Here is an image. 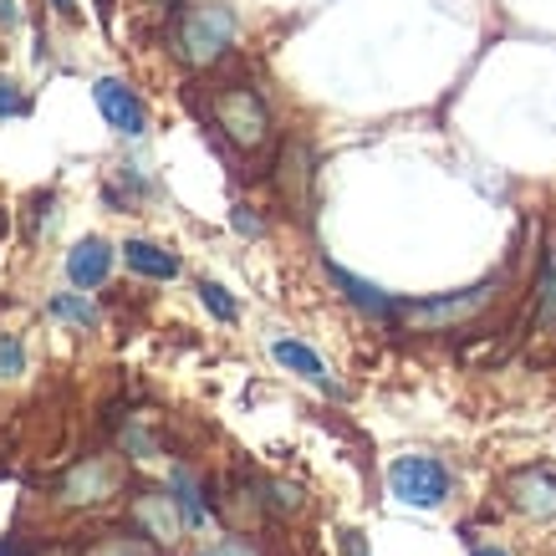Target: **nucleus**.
I'll use <instances>...</instances> for the list:
<instances>
[{"instance_id": "obj_1", "label": "nucleus", "mask_w": 556, "mask_h": 556, "mask_svg": "<svg viewBox=\"0 0 556 556\" xmlns=\"http://www.w3.org/2000/svg\"><path fill=\"white\" fill-rule=\"evenodd\" d=\"M236 47V11L230 5H185L174 16V56L194 72H210Z\"/></svg>"}, {"instance_id": "obj_2", "label": "nucleus", "mask_w": 556, "mask_h": 556, "mask_svg": "<svg viewBox=\"0 0 556 556\" xmlns=\"http://www.w3.org/2000/svg\"><path fill=\"white\" fill-rule=\"evenodd\" d=\"M210 113H215L219 134L230 138L240 153H255L270 143V108L255 87H245V83L219 87L215 98H210Z\"/></svg>"}, {"instance_id": "obj_3", "label": "nucleus", "mask_w": 556, "mask_h": 556, "mask_svg": "<svg viewBox=\"0 0 556 556\" xmlns=\"http://www.w3.org/2000/svg\"><path fill=\"white\" fill-rule=\"evenodd\" d=\"M501 296V276H490L470 291H455V296H434V302H404L399 306V321L414 327V332H450V327H465L485 312L490 302Z\"/></svg>"}, {"instance_id": "obj_4", "label": "nucleus", "mask_w": 556, "mask_h": 556, "mask_svg": "<svg viewBox=\"0 0 556 556\" xmlns=\"http://www.w3.org/2000/svg\"><path fill=\"white\" fill-rule=\"evenodd\" d=\"M388 490L404 501V506L434 510L450 501V470L434 455H404L388 465Z\"/></svg>"}, {"instance_id": "obj_5", "label": "nucleus", "mask_w": 556, "mask_h": 556, "mask_svg": "<svg viewBox=\"0 0 556 556\" xmlns=\"http://www.w3.org/2000/svg\"><path fill=\"white\" fill-rule=\"evenodd\" d=\"M506 501L521 516H536V521H556V465H521V470L506 475Z\"/></svg>"}, {"instance_id": "obj_6", "label": "nucleus", "mask_w": 556, "mask_h": 556, "mask_svg": "<svg viewBox=\"0 0 556 556\" xmlns=\"http://www.w3.org/2000/svg\"><path fill=\"white\" fill-rule=\"evenodd\" d=\"M118 465L102 455H87L83 465H72V475L62 480V501L67 506H102V501H113L118 495Z\"/></svg>"}, {"instance_id": "obj_7", "label": "nucleus", "mask_w": 556, "mask_h": 556, "mask_svg": "<svg viewBox=\"0 0 556 556\" xmlns=\"http://www.w3.org/2000/svg\"><path fill=\"white\" fill-rule=\"evenodd\" d=\"M92 98H98V113L108 118V128L123 138H143L149 134V113H143V102H138V92L128 83H118V77H102L98 87H92Z\"/></svg>"}, {"instance_id": "obj_8", "label": "nucleus", "mask_w": 556, "mask_h": 556, "mask_svg": "<svg viewBox=\"0 0 556 556\" xmlns=\"http://www.w3.org/2000/svg\"><path fill=\"white\" fill-rule=\"evenodd\" d=\"M134 526L153 541H179L185 531V510H179V495L174 490H138L134 495Z\"/></svg>"}, {"instance_id": "obj_9", "label": "nucleus", "mask_w": 556, "mask_h": 556, "mask_svg": "<svg viewBox=\"0 0 556 556\" xmlns=\"http://www.w3.org/2000/svg\"><path fill=\"white\" fill-rule=\"evenodd\" d=\"M270 357H276V363H281L287 372H296L302 383L321 388V393H342V383L332 378V372H327V363H321V357L312 353L306 342H296V338H276V342H270Z\"/></svg>"}, {"instance_id": "obj_10", "label": "nucleus", "mask_w": 556, "mask_h": 556, "mask_svg": "<svg viewBox=\"0 0 556 556\" xmlns=\"http://www.w3.org/2000/svg\"><path fill=\"white\" fill-rule=\"evenodd\" d=\"M276 185H281V194H287L291 210L306 215V204H312V153H306V143H287V149H281Z\"/></svg>"}, {"instance_id": "obj_11", "label": "nucleus", "mask_w": 556, "mask_h": 556, "mask_svg": "<svg viewBox=\"0 0 556 556\" xmlns=\"http://www.w3.org/2000/svg\"><path fill=\"white\" fill-rule=\"evenodd\" d=\"M327 276H332V287L348 296V302L357 306V312H368V317H399V302L388 296V291H378L372 281H363V276H353V270H342V266H332L327 261Z\"/></svg>"}, {"instance_id": "obj_12", "label": "nucleus", "mask_w": 556, "mask_h": 556, "mask_svg": "<svg viewBox=\"0 0 556 556\" xmlns=\"http://www.w3.org/2000/svg\"><path fill=\"white\" fill-rule=\"evenodd\" d=\"M108 270H113V251L102 245V240H77L67 255V281L77 291H92L108 281Z\"/></svg>"}, {"instance_id": "obj_13", "label": "nucleus", "mask_w": 556, "mask_h": 556, "mask_svg": "<svg viewBox=\"0 0 556 556\" xmlns=\"http://www.w3.org/2000/svg\"><path fill=\"white\" fill-rule=\"evenodd\" d=\"M123 261H128V270L149 276V281H174V276H179V255L164 251V245H153V240H128V245H123Z\"/></svg>"}, {"instance_id": "obj_14", "label": "nucleus", "mask_w": 556, "mask_h": 556, "mask_svg": "<svg viewBox=\"0 0 556 556\" xmlns=\"http://www.w3.org/2000/svg\"><path fill=\"white\" fill-rule=\"evenodd\" d=\"M47 317L72 321V327H98V306L87 302V296H72V291H62V296H51V302H47Z\"/></svg>"}, {"instance_id": "obj_15", "label": "nucleus", "mask_w": 556, "mask_h": 556, "mask_svg": "<svg viewBox=\"0 0 556 556\" xmlns=\"http://www.w3.org/2000/svg\"><path fill=\"white\" fill-rule=\"evenodd\" d=\"M169 490L179 495V510H185V521H189V526H204V495H200V485H194V475H189V470H174Z\"/></svg>"}, {"instance_id": "obj_16", "label": "nucleus", "mask_w": 556, "mask_h": 556, "mask_svg": "<svg viewBox=\"0 0 556 556\" xmlns=\"http://www.w3.org/2000/svg\"><path fill=\"white\" fill-rule=\"evenodd\" d=\"M200 302H204V312H210V317H219V321H236L240 317L236 296L219 287V281H200Z\"/></svg>"}, {"instance_id": "obj_17", "label": "nucleus", "mask_w": 556, "mask_h": 556, "mask_svg": "<svg viewBox=\"0 0 556 556\" xmlns=\"http://www.w3.org/2000/svg\"><path fill=\"white\" fill-rule=\"evenodd\" d=\"M536 321H546V327L556 321V261H546V266H541V281H536Z\"/></svg>"}, {"instance_id": "obj_18", "label": "nucleus", "mask_w": 556, "mask_h": 556, "mask_svg": "<svg viewBox=\"0 0 556 556\" xmlns=\"http://www.w3.org/2000/svg\"><path fill=\"white\" fill-rule=\"evenodd\" d=\"M266 506L281 510V516H291V510L306 506V495L296 485H287V480H266Z\"/></svg>"}, {"instance_id": "obj_19", "label": "nucleus", "mask_w": 556, "mask_h": 556, "mask_svg": "<svg viewBox=\"0 0 556 556\" xmlns=\"http://www.w3.org/2000/svg\"><path fill=\"white\" fill-rule=\"evenodd\" d=\"M26 113H31L26 92H21L11 77H0V118H26Z\"/></svg>"}, {"instance_id": "obj_20", "label": "nucleus", "mask_w": 556, "mask_h": 556, "mask_svg": "<svg viewBox=\"0 0 556 556\" xmlns=\"http://www.w3.org/2000/svg\"><path fill=\"white\" fill-rule=\"evenodd\" d=\"M26 372V348L16 338H0V378H21Z\"/></svg>"}, {"instance_id": "obj_21", "label": "nucleus", "mask_w": 556, "mask_h": 556, "mask_svg": "<svg viewBox=\"0 0 556 556\" xmlns=\"http://www.w3.org/2000/svg\"><path fill=\"white\" fill-rule=\"evenodd\" d=\"M230 225H236L240 236H261V230H266V225H261V215H255L251 204H236V210H230Z\"/></svg>"}, {"instance_id": "obj_22", "label": "nucleus", "mask_w": 556, "mask_h": 556, "mask_svg": "<svg viewBox=\"0 0 556 556\" xmlns=\"http://www.w3.org/2000/svg\"><path fill=\"white\" fill-rule=\"evenodd\" d=\"M338 556H368V536L353 531V526H342L338 531Z\"/></svg>"}, {"instance_id": "obj_23", "label": "nucleus", "mask_w": 556, "mask_h": 556, "mask_svg": "<svg viewBox=\"0 0 556 556\" xmlns=\"http://www.w3.org/2000/svg\"><path fill=\"white\" fill-rule=\"evenodd\" d=\"M98 556H153L149 546H138V541H128V536H113V541H102L98 546Z\"/></svg>"}, {"instance_id": "obj_24", "label": "nucleus", "mask_w": 556, "mask_h": 556, "mask_svg": "<svg viewBox=\"0 0 556 556\" xmlns=\"http://www.w3.org/2000/svg\"><path fill=\"white\" fill-rule=\"evenodd\" d=\"M210 556H255V552L245 546V541H225V546H219V552H210Z\"/></svg>"}, {"instance_id": "obj_25", "label": "nucleus", "mask_w": 556, "mask_h": 556, "mask_svg": "<svg viewBox=\"0 0 556 556\" xmlns=\"http://www.w3.org/2000/svg\"><path fill=\"white\" fill-rule=\"evenodd\" d=\"M21 11H16V0H0V26H16Z\"/></svg>"}, {"instance_id": "obj_26", "label": "nucleus", "mask_w": 556, "mask_h": 556, "mask_svg": "<svg viewBox=\"0 0 556 556\" xmlns=\"http://www.w3.org/2000/svg\"><path fill=\"white\" fill-rule=\"evenodd\" d=\"M51 5H56L62 16H77V0H51Z\"/></svg>"}, {"instance_id": "obj_27", "label": "nucleus", "mask_w": 556, "mask_h": 556, "mask_svg": "<svg viewBox=\"0 0 556 556\" xmlns=\"http://www.w3.org/2000/svg\"><path fill=\"white\" fill-rule=\"evenodd\" d=\"M475 556H506V552H501V546H480V552H475Z\"/></svg>"}, {"instance_id": "obj_28", "label": "nucleus", "mask_w": 556, "mask_h": 556, "mask_svg": "<svg viewBox=\"0 0 556 556\" xmlns=\"http://www.w3.org/2000/svg\"><path fill=\"white\" fill-rule=\"evenodd\" d=\"M41 556H72V552H62V546H56V552H41Z\"/></svg>"}, {"instance_id": "obj_29", "label": "nucleus", "mask_w": 556, "mask_h": 556, "mask_svg": "<svg viewBox=\"0 0 556 556\" xmlns=\"http://www.w3.org/2000/svg\"><path fill=\"white\" fill-rule=\"evenodd\" d=\"M0 230H5V215H0Z\"/></svg>"}, {"instance_id": "obj_30", "label": "nucleus", "mask_w": 556, "mask_h": 556, "mask_svg": "<svg viewBox=\"0 0 556 556\" xmlns=\"http://www.w3.org/2000/svg\"><path fill=\"white\" fill-rule=\"evenodd\" d=\"M159 5H164V0H159Z\"/></svg>"}]
</instances>
